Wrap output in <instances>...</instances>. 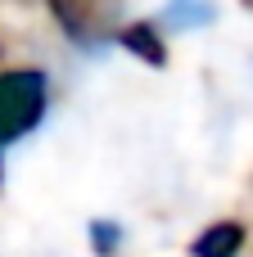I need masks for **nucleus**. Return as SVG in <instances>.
Wrapping results in <instances>:
<instances>
[{
    "label": "nucleus",
    "instance_id": "obj_1",
    "mask_svg": "<svg viewBox=\"0 0 253 257\" xmlns=\"http://www.w3.org/2000/svg\"><path fill=\"white\" fill-rule=\"evenodd\" d=\"M45 113V77L41 72H0V145L27 136Z\"/></svg>",
    "mask_w": 253,
    "mask_h": 257
},
{
    "label": "nucleus",
    "instance_id": "obj_2",
    "mask_svg": "<svg viewBox=\"0 0 253 257\" xmlns=\"http://www.w3.org/2000/svg\"><path fill=\"white\" fill-rule=\"evenodd\" d=\"M50 14L77 45H100L118 36V0H50Z\"/></svg>",
    "mask_w": 253,
    "mask_h": 257
},
{
    "label": "nucleus",
    "instance_id": "obj_3",
    "mask_svg": "<svg viewBox=\"0 0 253 257\" xmlns=\"http://www.w3.org/2000/svg\"><path fill=\"white\" fill-rule=\"evenodd\" d=\"M240 248H244V226H240V221H213V226L190 244L195 257H235Z\"/></svg>",
    "mask_w": 253,
    "mask_h": 257
},
{
    "label": "nucleus",
    "instance_id": "obj_4",
    "mask_svg": "<svg viewBox=\"0 0 253 257\" xmlns=\"http://www.w3.org/2000/svg\"><path fill=\"white\" fill-rule=\"evenodd\" d=\"M118 45H122L127 54H136V59H145L149 68H163V63H167V50H163V41H158V32H154L149 23L122 27V32H118Z\"/></svg>",
    "mask_w": 253,
    "mask_h": 257
},
{
    "label": "nucleus",
    "instance_id": "obj_5",
    "mask_svg": "<svg viewBox=\"0 0 253 257\" xmlns=\"http://www.w3.org/2000/svg\"><path fill=\"white\" fill-rule=\"evenodd\" d=\"M213 0H172L167 5V18L177 23V27H204V23H213Z\"/></svg>",
    "mask_w": 253,
    "mask_h": 257
},
{
    "label": "nucleus",
    "instance_id": "obj_6",
    "mask_svg": "<svg viewBox=\"0 0 253 257\" xmlns=\"http://www.w3.org/2000/svg\"><path fill=\"white\" fill-rule=\"evenodd\" d=\"M91 244H95L100 257H113L118 244H122V230H118L113 221H95V226H91Z\"/></svg>",
    "mask_w": 253,
    "mask_h": 257
},
{
    "label": "nucleus",
    "instance_id": "obj_7",
    "mask_svg": "<svg viewBox=\"0 0 253 257\" xmlns=\"http://www.w3.org/2000/svg\"><path fill=\"white\" fill-rule=\"evenodd\" d=\"M249 5H253V0H249Z\"/></svg>",
    "mask_w": 253,
    "mask_h": 257
}]
</instances>
